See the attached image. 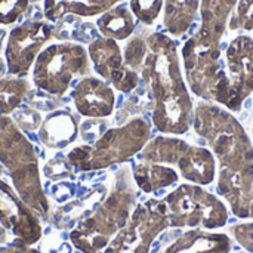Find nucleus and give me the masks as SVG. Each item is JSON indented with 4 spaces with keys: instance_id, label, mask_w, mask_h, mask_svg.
<instances>
[{
    "instance_id": "obj_1",
    "label": "nucleus",
    "mask_w": 253,
    "mask_h": 253,
    "mask_svg": "<svg viewBox=\"0 0 253 253\" xmlns=\"http://www.w3.org/2000/svg\"><path fill=\"white\" fill-rule=\"evenodd\" d=\"M147 56L141 76L153 96V125L163 135H184L190 130L194 102L187 86L175 40L165 33L147 37Z\"/></svg>"
},
{
    "instance_id": "obj_2",
    "label": "nucleus",
    "mask_w": 253,
    "mask_h": 253,
    "mask_svg": "<svg viewBox=\"0 0 253 253\" xmlns=\"http://www.w3.org/2000/svg\"><path fill=\"white\" fill-rule=\"evenodd\" d=\"M132 172L122 168L116 173L114 187L104 202L70 233L73 246L82 253H101L127 224L136 208Z\"/></svg>"
},
{
    "instance_id": "obj_3",
    "label": "nucleus",
    "mask_w": 253,
    "mask_h": 253,
    "mask_svg": "<svg viewBox=\"0 0 253 253\" xmlns=\"http://www.w3.org/2000/svg\"><path fill=\"white\" fill-rule=\"evenodd\" d=\"M0 163L22 202L39 218L46 219L50 208L43 190L36 148L10 116H0Z\"/></svg>"
},
{
    "instance_id": "obj_4",
    "label": "nucleus",
    "mask_w": 253,
    "mask_h": 253,
    "mask_svg": "<svg viewBox=\"0 0 253 253\" xmlns=\"http://www.w3.org/2000/svg\"><path fill=\"white\" fill-rule=\"evenodd\" d=\"M193 126L218 159L219 169L252 170V141L231 111L219 104L202 101L194 107Z\"/></svg>"
},
{
    "instance_id": "obj_5",
    "label": "nucleus",
    "mask_w": 253,
    "mask_h": 253,
    "mask_svg": "<svg viewBox=\"0 0 253 253\" xmlns=\"http://www.w3.org/2000/svg\"><path fill=\"white\" fill-rule=\"evenodd\" d=\"M150 138L151 125L142 117H135L119 127L107 129L95 142L73 148L67 159L79 172L102 170L139 154Z\"/></svg>"
},
{
    "instance_id": "obj_6",
    "label": "nucleus",
    "mask_w": 253,
    "mask_h": 253,
    "mask_svg": "<svg viewBox=\"0 0 253 253\" xmlns=\"http://www.w3.org/2000/svg\"><path fill=\"white\" fill-rule=\"evenodd\" d=\"M90 59L80 43L59 42L47 44L33 65V83L52 96H64L77 77L89 76Z\"/></svg>"
},
{
    "instance_id": "obj_7",
    "label": "nucleus",
    "mask_w": 253,
    "mask_h": 253,
    "mask_svg": "<svg viewBox=\"0 0 253 253\" xmlns=\"http://www.w3.org/2000/svg\"><path fill=\"white\" fill-rule=\"evenodd\" d=\"M142 162L176 166L190 184L209 185L216 178V159L211 150L191 145L175 135H159L139 153Z\"/></svg>"
},
{
    "instance_id": "obj_8",
    "label": "nucleus",
    "mask_w": 253,
    "mask_h": 253,
    "mask_svg": "<svg viewBox=\"0 0 253 253\" xmlns=\"http://www.w3.org/2000/svg\"><path fill=\"white\" fill-rule=\"evenodd\" d=\"M181 56L190 92L203 101L216 104L225 83L221 43L211 42L196 31L184 43Z\"/></svg>"
},
{
    "instance_id": "obj_9",
    "label": "nucleus",
    "mask_w": 253,
    "mask_h": 253,
    "mask_svg": "<svg viewBox=\"0 0 253 253\" xmlns=\"http://www.w3.org/2000/svg\"><path fill=\"white\" fill-rule=\"evenodd\" d=\"M169 224L173 228L218 230L227 225L230 212L224 202L202 185L182 184L165 197Z\"/></svg>"
},
{
    "instance_id": "obj_10",
    "label": "nucleus",
    "mask_w": 253,
    "mask_h": 253,
    "mask_svg": "<svg viewBox=\"0 0 253 253\" xmlns=\"http://www.w3.org/2000/svg\"><path fill=\"white\" fill-rule=\"evenodd\" d=\"M169 227L165 202L148 199L136 205L127 224L101 253H148L154 240Z\"/></svg>"
},
{
    "instance_id": "obj_11",
    "label": "nucleus",
    "mask_w": 253,
    "mask_h": 253,
    "mask_svg": "<svg viewBox=\"0 0 253 253\" xmlns=\"http://www.w3.org/2000/svg\"><path fill=\"white\" fill-rule=\"evenodd\" d=\"M225 83L216 101L231 113L240 111L245 101L253 93V39L234 37L224 52Z\"/></svg>"
},
{
    "instance_id": "obj_12",
    "label": "nucleus",
    "mask_w": 253,
    "mask_h": 253,
    "mask_svg": "<svg viewBox=\"0 0 253 253\" xmlns=\"http://www.w3.org/2000/svg\"><path fill=\"white\" fill-rule=\"evenodd\" d=\"M52 37L53 28L46 21H30L12 28L4 44L7 73L15 77L28 74Z\"/></svg>"
},
{
    "instance_id": "obj_13",
    "label": "nucleus",
    "mask_w": 253,
    "mask_h": 253,
    "mask_svg": "<svg viewBox=\"0 0 253 253\" xmlns=\"http://www.w3.org/2000/svg\"><path fill=\"white\" fill-rule=\"evenodd\" d=\"M87 53L96 74L111 84L113 89L129 93L138 87L139 74L125 64L119 42L99 36L89 43Z\"/></svg>"
},
{
    "instance_id": "obj_14",
    "label": "nucleus",
    "mask_w": 253,
    "mask_h": 253,
    "mask_svg": "<svg viewBox=\"0 0 253 253\" xmlns=\"http://www.w3.org/2000/svg\"><path fill=\"white\" fill-rule=\"evenodd\" d=\"M0 225L10 231L16 240L34 246L40 242L43 230L40 218L22 202L13 187L0 179Z\"/></svg>"
},
{
    "instance_id": "obj_15",
    "label": "nucleus",
    "mask_w": 253,
    "mask_h": 253,
    "mask_svg": "<svg viewBox=\"0 0 253 253\" xmlns=\"http://www.w3.org/2000/svg\"><path fill=\"white\" fill-rule=\"evenodd\" d=\"M71 98L77 113L87 119H105L114 113L116 92L105 80L84 76L73 87Z\"/></svg>"
},
{
    "instance_id": "obj_16",
    "label": "nucleus",
    "mask_w": 253,
    "mask_h": 253,
    "mask_svg": "<svg viewBox=\"0 0 253 253\" xmlns=\"http://www.w3.org/2000/svg\"><path fill=\"white\" fill-rule=\"evenodd\" d=\"M216 188L234 216L253 221V169L242 172L219 169Z\"/></svg>"
},
{
    "instance_id": "obj_17",
    "label": "nucleus",
    "mask_w": 253,
    "mask_h": 253,
    "mask_svg": "<svg viewBox=\"0 0 253 253\" xmlns=\"http://www.w3.org/2000/svg\"><path fill=\"white\" fill-rule=\"evenodd\" d=\"M80 133L77 117L67 110H55L43 119L39 127L40 142L50 150H64L70 147Z\"/></svg>"
},
{
    "instance_id": "obj_18",
    "label": "nucleus",
    "mask_w": 253,
    "mask_h": 253,
    "mask_svg": "<svg viewBox=\"0 0 253 253\" xmlns=\"http://www.w3.org/2000/svg\"><path fill=\"white\" fill-rule=\"evenodd\" d=\"M233 240L224 233L194 228L179 236L165 253H231Z\"/></svg>"
},
{
    "instance_id": "obj_19",
    "label": "nucleus",
    "mask_w": 253,
    "mask_h": 253,
    "mask_svg": "<svg viewBox=\"0 0 253 253\" xmlns=\"http://www.w3.org/2000/svg\"><path fill=\"white\" fill-rule=\"evenodd\" d=\"M240 0H202L199 33L211 42L221 43L228 22Z\"/></svg>"
},
{
    "instance_id": "obj_20",
    "label": "nucleus",
    "mask_w": 253,
    "mask_h": 253,
    "mask_svg": "<svg viewBox=\"0 0 253 253\" xmlns=\"http://www.w3.org/2000/svg\"><path fill=\"white\" fill-rule=\"evenodd\" d=\"M114 7L110 0H44L43 1V16L56 22L65 16L92 18L101 16L108 9Z\"/></svg>"
},
{
    "instance_id": "obj_21",
    "label": "nucleus",
    "mask_w": 253,
    "mask_h": 253,
    "mask_svg": "<svg viewBox=\"0 0 253 253\" xmlns=\"http://www.w3.org/2000/svg\"><path fill=\"white\" fill-rule=\"evenodd\" d=\"M132 178L142 193L153 194L175 185L179 179V173L172 166L139 162L132 168Z\"/></svg>"
},
{
    "instance_id": "obj_22",
    "label": "nucleus",
    "mask_w": 253,
    "mask_h": 253,
    "mask_svg": "<svg viewBox=\"0 0 253 253\" xmlns=\"http://www.w3.org/2000/svg\"><path fill=\"white\" fill-rule=\"evenodd\" d=\"M202 0H165L163 25L173 37L185 36L200 13Z\"/></svg>"
},
{
    "instance_id": "obj_23",
    "label": "nucleus",
    "mask_w": 253,
    "mask_h": 253,
    "mask_svg": "<svg viewBox=\"0 0 253 253\" xmlns=\"http://www.w3.org/2000/svg\"><path fill=\"white\" fill-rule=\"evenodd\" d=\"M135 16L127 6L117 4L104 12L96 19V28L101 37L111 39L116 42L127 40L136 28Z\"/></svg>"
},
{
    "instance_id": "obj_24",
    "label": "nucleus",
    "mask_w": 253,
    "mask_h": 253,
    "mask_svg": "<svg viewBox=\"0 0 253 253\" xmlns=\"http://www.w3.org/2000/svg\"><path fill=\"white\" fill-rule=\"evenodd\" d=\"M30 92L27 80L21 77L0 79V116L13 114Z\"/></svg>"
},
{
    "instance_id": "obj_25",
    "label": "nucleus",
    "mask_w": 253,
    "mask_h": 253,
    "mask_svg": "<svg viewBox=\"0 0 253 253\" xmlns=\"http://www.w3.org/2000/svg\"><path fill=\"white\" fill-rule=\"evenodd\" d=\"M163 7L165 0H129L133 16L145 25H153L163 13Z\"/></svg>"
},
{
    "instance_id": "obj_26",
    "label": "nucleus",
    "mask_w": 253,
    "mask_h": 253,
    "mask_svg": "<svg viewBox=\"0 0 253 253\" xmlns=\"http://www.w3.org/2000/svg\"><path fill=\"white\" fill-rule=\"evenodd\" d=\"M147 39H141V37H133L127 42V44L125 46L123 50V58H125V64L133 70V71H141L144 59L147 56Z\"/></svg>"
},
{
    "instance_id": "obj_27",
    "label": "nucleus",
    "mask_w": 253,
    "mask_h": 253,
    "mask_svg": "<svg viewBox=\"0 0 253 253\" xmlns=\"http://www.w3.org/2000/svg\"><path fill=\"white\" fill-rule=\"evenodd\" d=\"M228 30L237 31V30H245V31H253V0H240L236 10L233 12L230 22H228Z\"/></svg>"
},
{
    "instance_id": "obj_28",
    "label": "nucleus",
    "mask_w": 253,
    "mask_h": 253,
    "mask_svg": "<svg viewBox=\"0 0 253 253\" xmlns=\"http://www.w3.org/2000/svg\"><path fill=\"white\" fill-rule=\"evenodd\" d=\"M31 0H0V25L15 24L28 10Z\"/></svg>"
},
{
    "instance_id": "obj_29",
    "label": "nucleus",
    "mask_w": 253,
    "mask_h": 253,
    "mask_svg": "<svg viewBox=\"0 0 253 253\" xmlns=\"http://www.w3.org/2000/svg\"><path fill=\"white\" fill-rule=\"evenodd\" d=\"M13 122L21 130H34L39 129L42 125V117L33 107H24L18 108L13 114Z\"/></svg>"
},
{
    "instance_id": "obj_30",
    "label": "nucleus",
    "mask_w": 253,
    "mask_h": 253,
    "mask_svg": "<svg viewBox=\"0 0 253 253\" xmlns=\"http://www.w3.org/2000/svg\"><path fill=\"white\" fill-rule=\"evenodd\" d=\"M230 233L233 239L245 249V252L253 253V221L231 225Z\"/></svg>"
},
{
    "instance_id": "obj_31",
    "label": "nucleus",
    "mask_w": 253,
    "mask_h": 253,
    "mask_svg": "<svg viewBox=\"0 0 253 253\" xmlns=\"http://www.w3.org/2000/svg\"><path fill=\"white\" fill-rule=\"evenodd\" d=\"M71 168H73V165H70L68 159H65V160L64 159H53L46 165L44 173L49 176V179H62L64 175L71 173Z\"/></svg>"
},
{
    "instance_id": "obj_32",
    "label": "nucleus",
    "mask_w": 253,
    "mask_h": 253,
    "mask_svg": "<svg viewBox=\"0 0 253 253\" xmlns=\"http://www.w3.org/2000/svg\"><path fill=\"white\" fill-rule=\"evenodd\" d=\"M55 96L43 92V90H39L34 93V96L30 98V104L34 105L33 108H39L42 111H55L56 110V102L53 99Z\"/></svg>"
},
{
    "instance_id": "obj_33",
    "label": "nucleus",
    "mask_w": 253,
    "mask_h": 253,
    "mask_svg": "<svg viewBox=\"0 0 253 253\" xmlns=\"http://www.w3.org/2000/svg\"><path fill=\"white\" fill-rule=\"evenodd\" d=\"M0 253H40L37 249H34L33 246H28L19 240H15L12 245L0 248Z\"/></svg>"
},
{
    "instance_id": "obj_34",
    "label": "nucleus",
    "mask_w": 253,
    "mask_h": 253,
    "mask_svg": "<svg viewBox=\"0 0 253 253\" xmlns=\"http://www.w3.org/2000/svg\"><path fill=\"white\" fill-rule=\"evenodd\" d=\"M6 73H7V64H6V59L0 56V79H3Z\"/></svg>"
},
{
    "instance_id": "obj_35",
    "label": "nucleus",
    "mask_w": 253,
    "mask_h": 253,
    "mask_svg": "<svg viewBox=\"0 0 253 253\" xmlns=\"http://www.w3.org/2000/svg\"><path fill=\"white\" fill-rule=\"evenodd\" d=\"M4 40H7V33H6L4 30H0V52H1V49H3Z\"/></svg>"
},
{
    "instance_id": "obj_36",
    "label": "nucleus",
    "mask_w": 253,
    "mask_h": 253,
    "mask_svg": "<svg viewBox=\"0 0 253 253\" xmlns=\"http://www.w3.org/2000/svg\"><path fill=\"white\" fill-rule=\"evenodd\" d=\"M110 1L113 3V6H117V4H119V3H122L123 0H110Z\"/></svg>"
},
{
    "instance_id": "obj_37",
    "label": "nucleus",
    "mask_w": 253,
    "mask_h": 253,
    "mask_svg": "<svg viewBox=\"0 0 253 253\" xmlns=\"http://www.w3.org/2000/svg\"><path fill=\"white\" fill-rule=\"evenodd\" d=\"M234 253H248V252H234Z\"/></svg>"
},
{
    "instance_id": "obj_38",
    "label": "nucleus",
    "mask_w": 253,
    "mask_h": 253,
    "mask_svg": "<svg viewBox=\"0 0 253 253\" xmlns=\"http://www.w3.org/2000/svg\"><path fill=\"white\" fill-rule=\"evenodd\" d=\"M34 1H39V0H34ZM43 1H44V0H43Z\"/></svg>"
},
{
    "instance_id": "obj_39",
    "label": "nucleus",
    "mask_w": 253,
    "mask_h": 253,
    "mask_svg": "<svg viewBox=\"0 0 253 253\" xmlns=\"http://www.w3.org/2000/svg\"><path fill=\"white\" fill-rule=\"evenodd\" d=\"M252 132H253V125H252Z\"/></svg>"
}]
</instances>
